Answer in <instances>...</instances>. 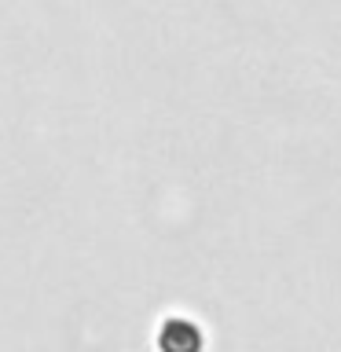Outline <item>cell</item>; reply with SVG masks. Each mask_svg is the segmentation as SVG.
Instances as JSON below:
<instances>
[{"mask_svg":"<svg viewBox=\"0 0 341 352\" xmlns=\"http://www.w3.org/2000/svg\"><path fill=\"white\" fill-rule=\"evenodd\" d=\"M158 345H162V352H198L202 349V338H198V330L187 319H169Z\"/></svg>","mask_w":341,"mask_h":352,"instance_id":"cell-1","label":"cell"}]
</instances>
